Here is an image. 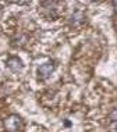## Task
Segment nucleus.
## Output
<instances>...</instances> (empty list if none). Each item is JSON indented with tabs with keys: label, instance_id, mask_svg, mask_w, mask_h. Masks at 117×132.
Here are the masks:
<instances>
[{
	"label": "nucleus",
	"instance_id": "obj_6",
	"mask_svg": "<svg viewBox=\"0 0 117 132\" xmlns=\"http://www.w3.org/2000/svg\"><path fill=\"white\" fill-rule=\"evenodd\" d=\"M25 43H27V36L25 35H17V36L11 40V45L14 46V47H22Z\"/></svg>",
	"mask_w": 117,
	"mask_h": 132
},
{
	"label": "nucleus",
	"instance_id": "obj_5",
	"mask_svg": "<svg viewBox=\"0 0 117 132\" xmlns=\"http://www.w3.org/2000/svg\"><path fill=\"white\" fill-rule=\"evenodd\" d=\"M85 20H87V17H85L84 11L77 10V11H74L71 15L68 17L67 22H68L70 27H80V25H82V24L85 22Z\"/></svg>",
	"mask_w": 117,
	"mask_h": 132
},
{
	"label": "nucleus",
	"instance_id": "obj_4",
	"mask_svg": "<svg viewBox=\"0 0 117 132\" xmlns=\"http://www.w3.org/2000/svg\"><path fill=\"white\" fill-rule=\"evenodd\" d=\"M6 65L11 72H20L24 68V63L18 56H11L6 60Z\"/></svg>",
	"mask_w": 117,
	"mask_h": 132
},
{
	"label": "nucleus",
	"instance_id": "obj_7",
	"mask_svg": "<svg viewBox=\"0 0 117 132\" xmlns=\"http://www.w3.org/2000/svg\"><path fill=\"white\" fill-rule=\"evenodd\" d=\"M109 118H110V121H112L110 128L114 132H117V107H114V109L110 111V114H109Z\"/></svg>",
	"mask_w": 117,
	"mask_h": 132
},
{
	"label": "nucleus",
	"instance_id": "obj_2",
	"mask_svg": "<svg viewBox=\"0 0 117 132\" xmlns=\"http://www.w3.org/2000/svg\"><path fill=\"white\" fill-rule=\"evenodd\" d=\"M3 125L7 132H18L22 127V120L18 114H10L3 120Z\"/></svg>",
	"mask_w": 117,
	"mask_h": 132
},
{
	"label": "nucleus",
	"instance_id": "obj_8",
	"mask_svg": "<svg viewBox=\"0 0 117 132\" xmlns=\"http://www.w3.org/2000/svg\"><path fill=\"white\" fill-rule=\"evenodd\" d=\"M113 7H114V10H116V13H117V2H113Z\"/></svg>",
	"mask_w": 117,
	"mask_h": 132
},
{
	"label": "nucleus",
	"instance_id": "obj_3",
	"mask_svg": "<svg viewBox=\"0 0 117 132\" xmlns=\"http://www.w3.org/2000/svg\"><path fill=\"white\" fill-rule=\"evenodd\" d=\"M56 68V64L53 60H49L43 64L38 67V71H36V75H38V79L39 81H46L50 78V75L53 74V71Z\"/></svg>",
	"mask_w": 117,
	"mask_h": 132
},
{
	"label": "nucleus",
	"instance_id": "obj_1",
	"mask_svg": "<svg viewBox=\"0 0 117 132\" xmlns=\"http://www.w3.org/2000/svg\"><path fill=\"white\" fill-rule=\"evenodd\" d=\"M41 13L45 18L56 20L59 17V3L57 2H42L39 4Z\"/></svg>",
	"mask_w": 117,
	"mask_h": 132
}]
</instances>
